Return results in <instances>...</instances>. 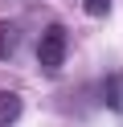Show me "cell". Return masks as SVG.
I'll use <instances>...</instances> for the list:
<instances>
[{
  "label": "cell",
  "mask_w": 123,
  "mask_h": 127,
  "mask_svg": "<svg viewBox=\"0 0 123 127\" xmlns=\"http://www.w3.org/2000/svg\"><path fill=\"white\" fill-rule=\"evenodd\" d=\"M12 41H16V25H4V45H0V49L12 53Z\"/></svg>",
  "instance_id": "4"
},
{
  "label": "cell",
  "mask_w": 123,
  "mask_h": 127,
  "mask_svg": "<svg viewBox=\"0 0 123 127\" xmlns=\"http://www.w3.org/2000/svg\"><path fill=\"white\" fill-rule=\"evenodd\" d=\"M16 119H21V94L0 90V127H12Z\"/></svg>",
  "instance_id": "2"
},
{
  "label": "cell",
  "mask_w": 123,
  "mask_h": 127,
  "mask_svg": "<svg viewBox=\"0 0 123 127\" xmlns=\"http://www.w3.org/2000/svg\"><path fill=\"white\" fill-rule=\"evenodd\" d=\"M82 8H86V17H107L111 12V0H82Z\"/></svg>",
  "instance_id": "3"
},
{
  "label": "cell",
  "mask_w": 123,
  "mask_h": 127,
  "mask_svg": "<svg viewBox=\"0 0 123 127\" xmlns=\"http://www.w3.org/2000/svg\"><path fill=\"white\" fill-rule=\"evenodd\" d=\"M37 62H41L45 70H57V66L66 62V29H62V25H49V29H45V37L37 41Z\"/></svg>",
  "instance_id": "1"
}]
</instances>
